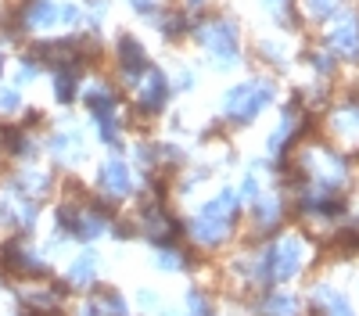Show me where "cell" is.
I'll return each mask as SVG.
<instances>
[{
	"mask_svg": "<svg viewBox=\"0 0 359 316\" xmlns=\"http://www.w3.org/2000/svg\"><path fill=\"white\" fill-rule=\"evenodd\" d=\"M25 25L33 29H54V25H62V4H54V0H33L29 4V11H25Z\"/></svg>",
	"mask_w": 359,
	"mask_h": 316,
	"instance_id": "obj_4",
	"label": "cell"
},
{
	"mask_svg": "<svg viewBox=\"0 0 359 316\" xmlns=\"http://www.w3.org/2000/svg\"><path fill=\"white\" fill-rule=\"evenodd\" d=\"M101 187H104V191H111V194H130L133 180H130V169H126V162L111 158V162L101 169Z\"/></svg>",
	"mask_w": 359,
	"mask_h": 316,
	"instance_id": "obj_5",
	"label": "cell"
},
{
	"mask_svg": "<svg viewBox=\"0 0 359 316\" xmlns=\"http://www.w3.org/2000/svg\"><path fill=\"white\" fill-rule=\"evenodd\" d=\"M331 43H334L338 50H345V54H355V50H359V33H355V18H352V15H345L341 25H334Z\"/></svg>",
	"mask_w": 359,
	"mask_h": 316,
	"instance_id": "obj_6",
	"label": "cell"
},
{
	"mask_svg": "<svg viewBox=\"0 0 359 316\" xmlns=\"http://www.w3.org/2000/svg\"><path fill=\"white\" fill-rule=\"evenodd\" d=\"M22 104V97H18V90H11V94H0V108L4 111H15Z\"/></svg>",
	"mask_w": 359,
	"mask_h": 316,
	"instance_id": "obj_10",
	"label": "cell"
},
{
	"mask_svg": "<svg viewBox=\"0 0 359 316\" xmlns=\"http://www.w3.org/2000/svg\"><path fill=\"white\" fill-rule=\"evenodd\" d=\"M205 50L208 57L219 65V69H230L237 62V50H241V36H237V29L230 22H212V25H205Z\"/></svg>",
	"mask_w": 359,
	"mask_h": 316,
	"instance_id": "obj_2",
	"label": "cell"
},
{
	"mask_svg": "<svg viewBox=\"0 0 359 316\" xmlns=\"http://www.w3.org/2000/svg\"><path fill=\"white\" fill-rule=\"evenodd\" d=\"M205 4V0H187V8H201Z\"/></svg>",
	"mask_w": 359,
	"mask_h": 316,
	"instance_id": "obj_12",
	"label": "cell"
},
{
	"mask_svg": "<svg viewBox=\"0 0 359 316\" xmlns=\"http://www.w3.org/2000/svg\"><path fill=\"white\" fill-rule=\"evenodd\" d=\"M266 8H269V11H273V15H280V11L287 8V0H266Z\"/></svg>",
	"mask_w": 359,
	"mask_h": 316,
	"instance_id": "obj_11",
	"label": "cell"
},
{
	"mask_svg": "<svg viewBox=\"0 0 359 316\" xmlns=\"http://www.w3.org/2000/svg\"><path fill=\"white\" fill-rule=\"evenodd\" d=\"M306 4H309L313 15H331L338 8V0H306Z\"/></svg>",
	"mask_w": 359,
	"mask_h": 316,
	"instance_id": "obj_9",
	"label": "cell"
},
{
	"mask_svg": "<svg viewBox=\"0 0 359 316\" xmlns=\"http://www.w3.org/2000/svg\"><path fill=\"white\" fill-rule=\"evenodd\" d=\"M269 101H273V86L269 83H241L226 94V111L237 123H252Z\"/></svg>",
	"mask_w": 359,
	"mask_h": 316,
	"instance_id": "obj_1",
	"label": "cell"
},
{
	"mask_svg": "<svg viewBox=\"0 0 359 316\" xmlns=\"http://www.w3.org/2000/svg\"><path fill=\"white\" fill-rule=\"evenodd\" d=\"M97 263H101L97 255H79V259H76V266L69 270V280H76V284H86V280H94V273L101 270Z\"/></svg>",
	"mask_w": 359,
	"mask_h": 316,
	"instance_id": "obj_7",
	"label": "cell"
},
{
	"mask_svg": "<svg viewBox=\"0 0 359 316\" xmlns=\"http://www.w3.org/2000/svg\"><path fill=\"white\" fill-rule=\"evenodd\" d=\"M266 312H269V316H294V298L273 291V295L266 298Z\"/></svg>",
	"mask_w": 359,
	"mask_h": 316,
	"instance_id": "obj_8",
	"label": "cell"
},
{
	"mask_svg": "<svg viewBox=\"0 0 359 316\" xmlns=\"http://www.w3.org/2000/svg\"><path fill=\"white\" fill-rule=\"evenodd\" d=\"M165 101H169V83H165V76H162L158 69H147V72H144V83H140V104H144L147 111H158Z\"/></svg>",
	"mask_w": 359,
	"mask_h": 316,
	"instance_id": "obj_3",
	"label": "cell"
}]
</instances>
